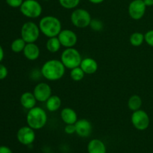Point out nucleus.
Listing matches in <instances>:
<instances>
[{"label":"nucleus","mask_w":153,"mask_h":153,"mask_svg":"<svg viewBox=\"0 0 153 153\" xmlns=\"http://www.w3.org/2000/svg\"><path fill=\"white\" fill-rule=\"evenodd\" d=\"M16 137H17L18 141L21 144L25 145V146L31 144L34 141L36 137L34 129L28 126L22 127L18 130Z\"/></svg>","instance_id":"10"},{"label":"nucleus","mask_w":153,"mask_h":153,"mask_svg":"<svg viewBox=\"0 0 153 153\" xmlns=\"http://www.w3.org/2000/svg\"><path fill=\"white\" fill-rule=\"evenodd\" d=\"M25 45H26V42L20 37V38L15 39L11 43V50L13 51L15 53H19L21 52H23L24 49L25 47Z\"/></svg>","instance_id":"23"},{"label":"nucleus","mask_w":153,"mask_h":153,"mask_svg":"<svg viewBox=\"0 0 153 153\" xmlns=\"http://www.w3.org/2000/svg\"><path fill=\"white\" fill-rule=\"evenodd\" d=\"M129 41L133 46L137 47V46H141L145 41L144 34H142L141 32H134L130 36Z\"/></svg>","instance_id":"22"},{"label":"nucleus","mask_w":153,"mask_h":153,"mask_svg":"<svg viewBox=\"0 0 153 153\" xmlns=\"http://www.w3.org/2000/svg\"><path fill=\"white\" fill-rule=\"evenodd\" d=\"M64 131L67 134H73L76 133V126L75 124H67L64 127Z\"/></svg>","instance_id":"29"},{"label":"nucleus","mask_w":153,"mask_h":153,"mask_svg":"<svg viewBox=\"0 0 153 153\" xmlns=\"http://www.w3.org/2000/svg\"><path fill=\"white\" fill-rule=\"evenodd\" d=\"M133 126L139 131H144L147 129L150 123V119L145 111L139 110L133 111L131 117Z\"/></svg>","instance_id":"8"},{"label":"nucleus","mask_w":153,"mask_h":153,"mask_svg":"<svg viewBox=\"0 0 153 153\" xmlns=\"http://www.w3.org/2000/svg\"><path fill=\"white\" fill-rule=\"evenodd\" d=\"M46 108L49 111H57L61 106V100L58 96L52 95L46 102Z\"/></svg>","instance_id":"19"},{"label":"nucleus","mask_w":153,"mask_h":153,"mask_svg":"<svg viewBox=\"0 0 153 153\" xmlns=\"http://www.w3.org/2000/svg\"><path fill=\"white\" fill-rule=\"evenodd\" d=\"M143 2L146 5V7H151L153 6V0H143Z\"/></svg>","instance_id":"32"},{"label":"nucleus","mask_w":153,"mask_h":153,"mask_svg":"<svg viewBox=\"0 0 153 153\" xmlns=\"http://www.w3.org/2000/svg\"><path fill=\"white\" fill-rule=\"evenodd\" d=\"M146 10V5L143 0H133L128 5V12L131 19L139 20L143 17Z\"/></svg>","instance_id":"9"},{"label":"nucleus","mask_w":153,"mask_h":153,"mask_svg":"<svg viewBox=\"0 0 153 153\" xmlns=\"http://www.w3.org/2000/svg\"><path fill=\"white\" fill-rule=\"evenodd\" d=\"M88 153H106V146L102 140L93 139L88 144Z\"/></svg>","instance_id":"18"},{"label":"nucleus","mask_w":153,"mask_h":153,"mask_svg":"<svg viewBox=\"0 0 153 153\" xmlns=\"http://www.w3.org/2000/svg\"><path fill=\"white\" fill-rule=\"evenodd\" d=\"M61 44L58 37H49L46 44L47 50L51 53H56L61 49Z\"/></svg>","instance_id":"20"},{"label":"nucleus","mask_w":153,"mask_h":153,"mask_svg":"<svg viewBox=\"0 0 153 153\" xmlns=\"http://www.w3.org/2000/svg\"><path fill=\"white\" fill-rule=\"evenodd\" d=\"M59 3L65 9H74L80 3V0H59Z\"/></svg>","instance_id":"25"},{"label":"nucleus","mask_w":153,"mask_h":153,"mask_svg":"<svg viewBox=\"0 0 153 153\" xmlns=\"http://www.w3.org/2000/svg\"><path fill=\"white\" fill-rule=\"evenodd\" d=\"M61 118L65 124H75L78 120V115L71 108H64L61 111Z\"/></svg>","instance_id":"16"},{"label":"nucleus","mask_w":153,"mask_h":153,"mask_svg":"<svg viewBox=\"0 0 153 153\" xmlns=\"http://www.w3.org/2000/svg\"><path fill=\"white\" fill-rule=\"evenodd\" d=\"M66 67L59 60H49L43 64L41 74L49 81H58L65 74Z\"/></svg>","instance_id":"1"},{"label":"nucleus","mask_w":153,"mask_h":153,"mask_svg":"<svg viewBox=\"0 0 153 153\" xmlns=\"http://www.w3.org/2000/svg\"><path fill=\"white\" fill-rule=\"evenodd\" d=\"M3 58H4V50H3L2 47L0 45V62L2 61Z\"/></svg>","instance_id":"33"},{"label":"nucleus","mask_w":153,"mask_h":153,"mask_svg":"<svg viewBox=\"0 0 153 153\" xmlns=\"http://www.w3.org/2000/svg\"><path fill=\"white\" fill-rule=\"evenodd\" d=\"M20 103L22 107L25 108V109L30 110L35 107L37 100L33 93L25 92L21 95Z\"/></svg>","instance_id":"17"},{"label":"nucleus","mask_w":153,"mask_h":153,"mask_svg":"<svg viewBox=\"0 0 153 153\" xmlns=\"http://www.w3.org/2000/svg\"><path fill=\"white\" fill-rule=\"evenodd\" d=\"M7 73H8V71H7V67L3 64H0V80L5 79L7 76Z\"/></svg>","instance_id":"30"},{"label":"nucleus","mask_w":153,"mask_h":153,"mask_svg":"<svg viewBox=\"0 0 153 153\" xmlns=\"http://www.w3.org/2000/svg\"><path fill=\"white\" fill-rule=\"evenodd\" d=\"M0 153H13L11 149L5 146H0Z\"/></svg>","instance_id":"31"},{"label":"nucleus","mask_w":153,"mask_h":153,"mask_svg":"<svg viewBox=\"0 0 153 153\" xmlns=\"http://www.w3.org/2000/svg\"><path fill=\"white\" fill-rule=\"evenodd\" d=\"M142 105H143V101L140 96L135 94V95H132L128 99V107L132 111H135L140 109Z\"/></svg>","instance_id":"21"},{"label":"nucleus","mask_w":153,"mask_h":153,"mask_svg":"<svg viewBox=\"0 0 153 153\" xmlns=\"http://www.w3.org/2000/svg\"><path fill=\"white\" fill-rule=\"evenodd\" d=\"M90 26L91 27L93 30L94 31H101L103 28V24L102 22V21L99 20V19H92L91 22V24H90Z\"/></svg>","instance_id":"26"},{"label":"nucleus","mask_w":153,"mask_h":153,"mask_svg":"<svg viewBox=\"0 0 153 153\" xmlns=\"http://www.w3.org/2000/svg\"><path fill=\"white\" fill-rule=\"evenodd\" d=\"M105 0H89V1H91V3H93V4H100V3L103 2Z\"/></svg>","instance_id":"34"},{"label":"nucleus","mask_w":153,"mask_h":153,"mask_svg":"<svg viewBox=\"0 0 153 153\" xmlns=\"http://www.w3.org/2000/svg\"><path fill=\"white\" fill-rule=\"evenodd\" d=\"M40 33L39 25L31 21L25 22L21 28V37L26 43H35L40 37Z\"/></svg>","instance_id":"5"},{"label":"nucleus","mask_w":153,"mask_h":153,"mask_svg":"<svg viewBox=\"0 0 153 153\" xmlns=\"http://www.w3.org/2000/svg\"><path fill=\"white\" fill-rule=\"evenodd\" d=\"M58 37L61 46L65 48L73 47L78 41V37L76 33L70 29L61 30Z\"/></svg>","instance_id":"12"},{"label":"nucleus","mask_w":153,"mask_h":153,"mask_svg":"<svg viewBox=\"0 0 153 153\" xmlns=\"http://www.w3.org/2000/svg\"><path fill=\"white\" fill-rule=\"evenodd\" d=\"M42 1H49V0H42Z\"/></svg>","instance_id":"35"},{"label":"nucleus","mask_w":153,"mask_h":153,"mask_svg":"<svg viewBox=\"0 0 153 153\" xmlns=\"http://www.w3.org/2000/svg\"><path fill=\"white\" fill-rule=\"evenodd\" d=\"M47 114L40 107H34L28 111L26 122L28 126L34 130L43 128L47 123Z\"/></svg>","instance_id":"3"},{"label":"nucleus","mask_w":153,"mask_h":153,"mask_svg":"<svg viewBox=\"0 0 153 153\" xmlns=\"http://www.w3.org/2000/svg\"><path fill=\"white\" fill-rule=\"evenodd\" d=\"M82 58L80 52L75 48H66L61 55V61L67 69L80 67Z\"/></svg>","instance_id":"4"},{"label":"nucleus","mask_w":153,"mask_h":153,"mask_svg":"<svg viewBox=\"0 0 153 153\" xmlns=\"http://www.w3.org/2000/svg\"><path fill=\"white\" fill-rule=\"evenodd\" d=\"M6 3L11 7H20L23 0H5Z\"/></svg>","instance_id":"28"},{"label":"nucleus","mask_w":153,"mask_h":153,"mask_svg":"<svg viewBox=\"0 0 153 153\" xmlns=\"http://www.w3.org/2000/svg\"><path fill=\"white\" fill-rule=\"evenodd\" d=\"M80 67L82 69L85 74H94L98 70V64L97 61L92 58H85L82 59L80 64Z\"/></svg>","instance_id":"15"},{"label":"nucleus","mask_w":153,"mask_h":153,"mask_svg":"<svg viewBox=\"0 0 153 153\" xmlns=\"http://www.w3.org/2000/svg\"><path fill=\"white\" fill-rule=\"evenodd\" d=\"M23 54L25 58L29 61H35L40 56V48L35 43H26L23 50Z\"/></svg>","instance_id":"14"},{"label":"nucleus","mask_w":153,"mask_h":153,"mask_svg":"<svg viewBox=\"0 0 153 153\" xmlns=\"http://www.w3.org/2000/svg\"><path fill=\"white\" fill-rule=\"evenodd\" d=\"M19 8L24 16L31 19L38 18L43 10L41 4L37 0H25Z\"/></svg>","instance_id":"7"},{"label":"nucleus","mask_w":153,"mask_h":153,"mask_svg":"<svg viewBox=\"0 0 153 153\" xmlns=\"http://www.w3.org/2000/svg\"><path fill=\"white\" fill-rule=\"evenodd\" d=\"M38 25L42 34L49 38L58 37L62 30L61 21L58 18L54 16H43L40 20Z\"/></svg>","instance_id":"2"},{"label":"nucleus","mask_w":153,"mask_h":153,"mask_svg":"<svg viewBox=\"0 0 153 153\" xmlns=\"http://www.w3.org/2000/svg\"><path fill=\"white\" fill-rule=\"evenodd\" d=\"M145 42L147 43L149 46L153 47V29L148 31L146 34H144Z\"/></svg>","instance_id":"27"},{"label":"nucleus","mask_w":153,"mask_h":153,"mask_svg":"<svg viewBox=\"0 0 153 153\" xmlns=\"http://www.w3.org/2000/svg\"><path fill=\"white\" fill-rule=\"evenodd\" d=\"M33 94L37 101L46 102L48 99L52 96V88L47 83L40 82L34 87Z\"/></svg>","instance_id":"11"},{"label":"nucleus","mask_w":153,"mask_h":153,"mask_svg":"<svg viewBox=\"0 0 153 153\" xmlns=\"http://www.w3.org/2000/svg\"><path fill=\"white\" fill-rule=\"evenodd\" d=\"M85 72L82 70V69L80 67H78L72 69L70 71V78L74 82H80L85 77Z\"/></svg>","instance_id":"24"},{"label":"nucleus","mask_w":153,"mask_h":153,"mask_svg":"<svg viewBox=\"0 0 153 153\" xmlns=\"http://www.w3.org/2000/svg\"><path fill=\"white\" fill-rule=\"evenodd\" d=\"M76 133L81 137H88L92 131V125L89 120L86 119L78 120L75 123Z\"/></svg>","instance_id":"13"},{"label":"nucleus","mask_w":153,"mask_h":153,"mask_svg":"<svg viewBox=\"0 0 153 153\" xmlns=\"http://www.w3.org/2000/svg\"><path fill=\"white\" fill-rule=\"evenodd\" d=\"M70 19L73 25L79 28H87L92 20L89 12L83 8L75 9L72 12Z\"/></svg>","instance_id":"6"}]
</instances>
